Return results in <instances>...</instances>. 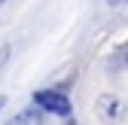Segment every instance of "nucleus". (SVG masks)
<instances>
[{"label":"nucleus","instance_id":"1","mask_svg":"<svg viewBox=\"0 0 128 125\" xmlns=\"http://www.w3.org/2000/svg\"><path fill=\"white\" fill-rule=\"evenodd\" d=\"M34 101L43 107V110L55 113V116H70V101H67V95H64V92L43 88V92H37V95H34Z\"/></svg>","mask_w":128,"mask_h":125},{"label":"nucleus","instance_id":"3","mask_svg":"<svg viewBox=\"0 0 128 125\" xmlns=\"http://www.w3.org/2000/svg\"><path fill=\"white\" fill-rule=\"evenodd\" d=\"M6 61H9V46H3V49H0V76H3V67H6Z\"/></svg>","mask_w":128,"mask_h":125},{"label":"nucleus","instance_id":"2","mask_svg":"<svg viewBox=\"0 0 128 125\" xmlns=\"http://www.w3.org/2000/svg\"><path fill=\"white\" fill-rule=\"evenodd\" d=\"M6 125H30V113H18V116H12Z\"/></svg>","mask_w":128,"mask_h":125},{"label":"nucleus","instance_id":"6","mask_svg":"<svg viewBox=\"0 0 128 125\" xmlns=\"http://www.w3.org/2000/svg\"><path fill=\"white\" fill-rule=\"evenodd\" d=\"M125 61H128V52H125Z\"/></svg>","mask_w":128,"mask_h":125},{"label":"nucleus","instance_id":"5","mask_svg":"<svg viewBox=\"0 0 128 125\" xmlns=\"http://www.w3.org/2000/svg\"><path fill=\"white\" fill-rule=\"evenodd\" d=\"M0 110H3V98H0Z\"/></svg>","mask_w":128,"mask_h":125},{"label":"nucleus","instance_id":"4","mask_svg":"<svg viewBox=\"0 0 128 125\" xmlns=\"http://www.w3.org/2000/svg\"><path fill=\"white\" fill-rule=\"evenodd\" d=\"M107 3H110V6H119V3H125V0H107Z\"/></svg>","mask_w":128,"mask_h":125}]
</instances>
